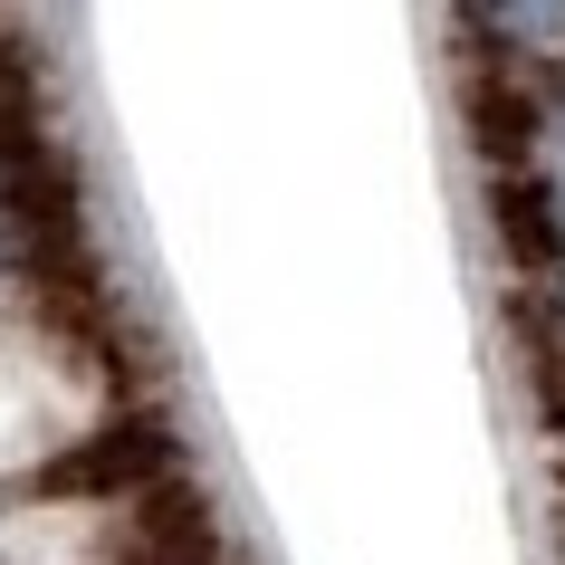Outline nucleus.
I'll return each mask as SVG.
<instances>
[{"label": "nucleus", "mask_w": 565, "mask_h": 565, "mask_svg": "<svg viewBox=\"0 0 565 565\" xmlns=\"http://www.w3.org/2000/svg\"><path fill=\"white\" fill-rule=\"evenodd\" d=\"M96 413H106V384L77 345L39 327H10L0 317V470H30V460H58L67 441H87Z\"/></svg>", "instance_id": "f257e3e1"}, {"label": "nucleus", "mask_w": 565, "mask_h": 565, "mask_svg": "<svg viewBox=\"0 0 565 565\" xmlns=\"http://www.w3.org/2000/svg\"><path fill=\"white\" fill-rule=\"evenodd\" d=\"M0 565H125V518L106 499H49L0 518Z\"/></svg>", "instance_id": "f03ea898"}]
</instances>
